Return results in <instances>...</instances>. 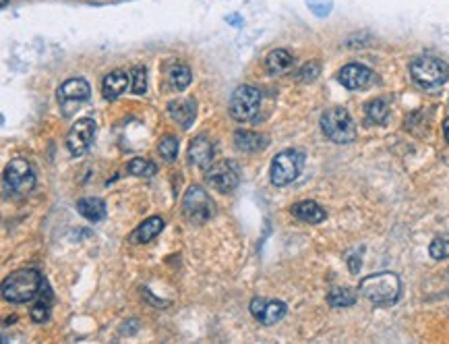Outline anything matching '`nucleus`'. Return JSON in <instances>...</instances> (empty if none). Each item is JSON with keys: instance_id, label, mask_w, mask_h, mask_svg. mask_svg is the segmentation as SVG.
Returning <instances> with one entry per match:
<instances>
[{"instance_id": "3", "label": "nucleus", "mask_w": 449, "mask_h": 344, "mask_svg": "<svg viewBox=\"0 0 449 344\" xmlns=\"http://www.w3.org/2000/svg\"><path fill=\"white\" fill-rule=\"evenodd\" d=\"M321 131L338 145L352 143L356 139V125L343 108H329L321 116Z\"/></svg>"}, {"instance_id": "11", "label": "nucleus", "mask_w": 449, "mask_h": 344, "mask_svg": "<svg viewBox=\"0 0 449 344\" xmlns=\"http://www.w3.org/2000/svg\"><path fill=\"white\" fill-rule=\"evenodd\" d=\"M93 135H96V123L91 118H79L67 135V150L73 156H83L89 150Z\"/></svg>"}, {"instance_id": "19", "label": "nucleus", "mask_w": 449, "mask_h": 344, "mask_svg": "<svg viewBox=\"0 0 449 344\" xmlns=\"http://www.w3.org/2000/svg\"><path fill=\"white\" fill-rule=\"evenodd\" d=\"M168 112L183 129H188L195 121V102L193 100H174L168 104Z\"/></svg>"}, {"instance_id": "24", "label": "nucleus", "mask_w": 449, "mask_h": 344, "mask_svg": "<svg viewBox=\"0 0 449 344\" xmlns=\"http://www.w3.org/2000/svg\"><path fill=\"white\" fill-rule=\"evenodd\" d=\"M327 303L331 305V307H352L354 303H356V292L352 291V289H348V287H343V289H331V291L327 292Z\"/></svg>"}, {"instance_id": "18", "label": "nucleus", "mask_w": 449, "mask_h": 344, "mask_svg": "<svg viewBox=\"0 0 449 344\" xmlns=\"http://www.w3.org/2000/svg\"><path fill=\"white\" fill-rule=\"evenodd\" d=\"M292 65H294L292 54L288 52V50H282V48L271 50V52L267 54V58H265V69H267V73H269V75H275V77L288 73L292 69Z\"/></svg>"}, {"instance_id": "10", "label": "nucleus", "mask_w": 449, "mask_h": 344, "mask_svg": "<svg viewBox=\"0 0 449 344\" xmlns=\"http://www.w3.org/2000/svg\"><path fill=\"white\" fill-rule=\"evenodd\" d=\"M208 183L212 189L215 191H220V193H230V191H234L238 187V181H240V177H238V168L234 162H228V160H224V162H213L212 166L208 168Z\"/></svg>"}, {"instance_id": "17", "label": "nucleus", "mask_w": 449, "mask_h": 344, "mask_svg": "<svg viewBox=\"0 0 449 344\" xmlns=\"http://www.w3.org/2000/svg\"><path fill=\"white\" fill-rule=\"evenodd\" d=\"M161 228H164V220H161L159 216H152V218H147L145 222H141V224L132 231L131 240L132 243H139V245L152 243V240L161 233Z\"/></svg>"}, {"instance_id": "23", "label": "nucleus", "mask_w": 449, "mask_h": 344, "mask_svg": "<svg viewBox=\"0 0 449 344\" xmlns=\"http://www.w3.org/2000/svg\"><path fill=\"white\" fill-rule=\"evenodd\" d=\"M365 114H367V121L370 125H383L390 116V106L385 100H370L369 104L365 106Z\"/></svg>"}, {"instance_id": "16", "label": "nucleus", "mask_w": 449, "mask_h": 344, "mask_svg": "<svg viewBox=\"0 0 449 344\" xmlns=\"http://www.w3.org/2000/svg\"><path fill=\"white\" fill-rule=\"evenodd\" d=\"M292 213H294L300 222H307V224H319V222H323V220L327 218L325 210L319 206L317 201H311V199L294 204V206H292Z\"/></svg>"}, {"instance_id": "25", "label": "nucleus", "mask_w": 449, "mask_h": 344, "mask_svg": "<svg viewBox=\"0 0 449 344\" xmlns=\"http://www.w3.org/2000/svg\"><path fill=\"white\" fill-rule=\"evenodd\" d=\"M127 170L131 172L132 177H141V179H149L158 172V166L154 162L145 158H132L127 166Z\"/></svg>"}, {"instance_id": "14", "label": "nucleus", "mask_w": 449, "mask_h": 344, "mask_svg": "<svg viewBox=\"0 0 449 344\" xmlns=\"http://www.w3.org/2000/svg\"><path fill=\"white\" fill-rule=\"evenodd\" d=\"M188 160L199 168H210L213 164V143L208 135H199L188 145Z\"/></svg>"}, {"instance_id": "27", "label": "nucleus", "mask_w": 449, "mask_h": 344, "mask_svg": "<svg viewBox=\"0 0 449 344\" xmlns=\"http://www.w3.org/2000/svg\"><path fill=\"white\" fill-rule=\"evenodd\" d=\"M131 91L135 96H143L147 91V71L143 67H135L131 71Z\"/></svg>"}, {"instance_id": "6", "label": "nucleus", "mask_w": 449, "mask_h": 344, "mask_svg": "<svg viewBox=\"0 0 449 344\" xmlns=\"http://www.w3.org/2000/svg\"><path fill=\"white\" fill-rule=\"evenodd\" d=\"M259 106H261L259 89L251 85H240L230 98V116L238 123H246L259 112Z\"/></svg>"}, {"instance_id": "33", "label": "nucleus", "mask_w": 449, "mask_h": 344, "mask_svg": "<svg viewBox=\"0 0 449 344\" xmlns=\"http://www.w3.org/2000/svg\"><path fill=\"white\" fill-rule=\"evenodd\" d=\"M0 4H2V9H6V4H8V0H0Z\"/></svg>"}, {"instance_id": "9", "label": "nucleus", "mask_w": 449, "mask_h": 344, "mask_svg": "<svg viewBox=\"0 0 449 344\" xmlns=\"http://www.w3.org/2000/svg\"><path fill=\"white\" fill-rule=\"evenodd\" d=\"M89 94H91V87H89V83L85 79L77 77V79L64 81L58 87V104L62 108L64 116L73 114L75 108L83 104V102H87L89 100Z\"/></svg>"}, {"instance_id": "31", "label": "nucleus", "mask_w": 449, "mask_h": 344, "mask_svg": "<svg viewBox=\"0 0 449 344\" xmlns=\"http://www.w3.org/2000/svg\"><path fill=\"white\" fill-rule=\"evenodd\" d=\"M307 6L317 15V17H327L331 13L334 2L331 0H307Z\"/></svg>"}, {"instance_id": "8", "label": "nucleus", "mask_w": 449, "mask_h": 344, "mask_svg": "<svg viewBox=\"0 0 449 344\" xmlns=\"http://www.w3.org/2000/svg\"><path fill=\"white\" fill-rule=\"evenodd\" d=\"M215 212V206H213L212 197L201 189V187L193 185L185 193V199H183V213L191 222H208L210 218Z\"/></svg>"}, {"instance_id": "15", "label": "nucleus", "mask_w": 449, "mask_h": 344, "mask_svg": "<svg viewBox=\"0 0 449 344\" xmlns=\"http://www.w3.org/2000/svg\"><path fill=\"white\" fill-rule=\"evenodd\" d=\"M131 87V73L116 69L112 73H108L104 81H102V94L106 100H116L120 98L127 89Z\"/></svg>"}, {"instance_id": "7", "label": "nucleus", "mask_w": 449, "mask_h": 344, "mask_svg": "<svg viewBox=\"0 0 449 344\" xmlns=\"http://www.w3.org/2000/svg\"><path fill=\"white\" fill-rule=\"evenodd\" d=\"M4 185L15 195H27L35 187V172L31 164L23 158L11 160L4 168Z\"/></svg>"}, {"instance_id": "12", "label": "nucleus", "mask_w": 449, "mask_h": 344, "mask_svg": "<svg viewBox=\"0 0 449 344\" xmlns=\"http://www.w3.org/2000/svg\"><path fill=\"white\" fill-rule=\"evenodd\" d=\"M375 73L365 65H346L342 71L338 73V79L346 89H367L375 83Z\"/></svg>"}, {"instance_id": "5", "label": "nucleus", "mask_w": 449, "mask_h": 344, "mask_svg": "<svg viewBox=\"0 0 449 344\" xmlns=\"http://www.w3.org/2000/svg\"><path fill=\"white\" fill-rule=\"evenodd\" d=\"M305 168V156L298 150H284L271 162V183L275 187H286L294 183Z\"/></svg>"}, {"instance_id": "28", "label": "nucleus", "mask_w": 449, "mask_h": 344, "mask_svg": "<svg viewBox=\"0 0 449 344\" xmlns=\"http://www.w3.org/2000/svg\"><path fill=\"white\" fill-rule=\"evenodd\" d=\"M50 301H52V296H50V292H48L46 299L42 296V299L31 307V319H33V321L44 323L46 319L50 318Z\"/></svg>"}, {"instance_id": "29", "label": "nucleus", "mask_w": 449, "mask_h": 344, "mask_svg": "<svg viewBox=\"0 0 449 344\" xmlns=\"http://www.w3.org/2000/svg\"><path fill=\"white\" fill-rule=\"evenodd\" d=\"M428 253L433 260H448L449 257V237H437L428 245Z\"/></svg>"}, {"instance_id": "4", "label": "nucleus", "mask_w": 449, "mask_h": 344, "mask_svg": "<svg viewBox=\"0 0 449 344\" xmlns=\"http://www.w3.org/2000/svg\"><path fill=\"white\" fill-rule=\"evenodd\" d=\"M410 75L424 89L441 87L449 77L448 65L435 56H419L410 62Z\"/></svg>"}, {"instance_id": "32", "label": "nucleus", "mask_w": 449, "mask_h": 344, "mask_svg": "<svg viewBox=\"0 0 449 344\" xmlns=\"http://www.w3.org/2000/svg\"><path fill=\"white\" fill-rule=\"evenodd\" d=\"M443 135H445V141L449 143V116L445 118V123H443Z\"/></svg>"}, {"instance_id": "21", "label": "nucleus", "mask_w": 449, "mask_h": 344, "mask_svg": "<svg viewBox=\"0 0 449 344\" xmlns=\"http://www.w3.org/2000/svg\"><path fill=\"white\" fill-rule=\"evenodd\" d=\"M267 137L261 135V133H253V131H237L234 133V143H237L238 150L242 152H257V150H263L267 145Z\"/></svg>"}, {"instance_id": "1", "label": "nucleus", "mask_w": 449, "mask_h": 344, "mask_svg": "<svg viewBox=\"0 0 449 344\" xmlns=\"http://www.w3.org/2000/svg\"><path fill=\"white\" fill-rule=\"evenodd\" d=\"M44 287V278L38 270H17L13 274H8L2 282V296L8 303L21 305L33 301Z\"/></svg>"}, {"instance_id": "20", "label": "nucleus", "mask_w": 449, "mask_h": 344, "mask_svg": "<svg viewBox=\"0 0 449 344\" xmlns=\"http://www.w3.org/2000/svg\"><path fill=\"white\" fill-rule=\"evenodd\" d=\"M77 210L89 222H100L106 218V204L98 197H83L77 201Z\"/></svg>"}, {"instance_id": "2", "label": "nucleus", "mask_w": 449, "mask_h": 344, "mask_svg": "<svg viewBox=\"0 0 449 344\" xmlns=\"http://www.w3.org/2000/svg\"><path fill=\"white\" fill-rule=\"evenodd\" d=\"M358 292H363V296L369 299L373 305L387 307L399 299L402 282L394 272H379L363 278L358 284Z\"/></svg>"}, {"instance_id": "22", "label": "nucleus", "mask_w": 449, "mask_h": 344, "mask_svg": "<svg viewBox=\"0 0 449 344\" xmlns=\"http://www.w3.org/2000/svg\"><path fill=\"white\" fill-rule=\"evenodd\" d=\"M168 81L172 83V87L174 89H185L188 87V83L193 81V73H191V69L183 65V62H172L170 67H168Z\"/></svg>"}, {"instance_id": "13", "label": "nucleus", "mask_w": 449, "mask_h": 344, "mask_svg": "<svg viewBox=\"0 0 449 344\" xmlns=\"http://www.w3.org/2000/svg\"><path fill=\"white\" fill-rule=\"evenodd\" d=\"M251 314L263 326H273L275 321L286 316V303L282 301H267V299H253L251 301Z\"/></svg>"}, {"instance_id": "30", "label": "nucleus", "mask_w": 449, "mask_h": 344, "mask_svg": "<svg viewBox=\"0 0 449 344\" xmlns=\"http://www.w3.org/2000/svg\"><path fill=\"white\" fill-rule=\"evenodd\" d=\"M319 71H321V67H319L317 60H311V62H307L300 69L298 77H300V81H305V83H311V81H315L319 77Z\"/></svg>"}, {"instance_id": "26", "label": "nucleus", "mask_w": 449, "mask_h": 344, "mask_svg": "<svg viewBox=\"0 0 449 344\" xmlns=\"http://www.w3.org/2000/svg\"><path fill=\"white\" fill-rule=\"evenodd\" d=\"M158 152L166 162H174L178 156V139L174 135H164L158 143Z\"/></svg>"}]
</instances>
